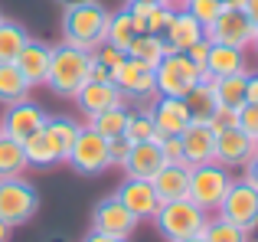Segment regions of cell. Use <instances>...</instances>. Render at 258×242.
<instances>
[{
    "mask_svg": "<svg viewBox=\"0 0 258 242\" xmlns=\"http://www.w3.org/2000/svg\"><path fill=\"white\" fill-rule=\"evenodd\" d=\"M95 59H98L105 69H118V66L127 59V52H124V49H118V46H111V43H101L98 49H95Z\"/></svg>",
    "mask_w": 258,
    "mask_h": 242,
    "instance_id": "obj_39",
    "label": "cell"
},
{
    "mask_svg": "<svg viewBox=\"0 0 258 242\" xmlns=\"http://www.w3.org/2000/svg\"><path fill=\"white\" fill-rule=\"evenodd\" d=\"M180 7L189 13V17L200 20L203 26H209V23H213V20L222 13V10H226V7H222V0H183Z\"/></svg>",
    "mask_w": 258,
    "mask_h": 242,
    "instance_id": "obj_35",
    "label": "cell"
},
{
    "mask_svg": "<svg viewBox=\"0 0 258 242\" xmlns=\"http://www.w3.org/2000/svg\"><path fill=\"white\" fill-rule=\"evenodd\" d=\"M242 170H245V173H242V180H245V184H252L255 190H258V154L248 157V164L242 167Z\"/></svg>",
    "mask_w": 258,
    "mask_h": 242,
    "instance_id": "obj_43",
    "label": "cell"
},
{
    "mask_svg": "<svg viewBox=\"0 0 258 242\" xmlns=\"http://www.w3.org/2000/svg\"><path fill=\"white\" fill-rule=\"evenodd\" d=\"M30 167L23 151V141H13L7 134H0V180L7 177H23V170Z\"/></svg>",
    "mask_w": 258,
    "mask_h": 242,
    "instance_id": "obj_27",
    "label": "cell"
},
{
    "mask_svg": "<svg viewBox=\"0 0 258 242\" xmlns=\"http://www.w3.org/2000/svg\"><path fill=\"white\" fill-rule=\"evenodd\" d=\"M252 49L258 52V30H255V39H252Z\"/></svg>",
    "mask_w": 258,
    "mask_h": 242,
    "instance_id": "obj_52",
    "label": "cell"
},
{
    "mask_svg": "<svg viewBox=\"0 0 258 242\" xmlns=\"http://www.w3.org/2000/svg\"><path fill=\"white\" fill-rule=\"evenodd\" d=\"M173 10H176V7H170V4L151 7V13H147V33H157V36H164V30H167V23H170Z\"/></svg>",
    "mask_w": 258,
    "mask_h": 242,
    "instance_id": "obj_36",
    "label": "cell"
},
{
    "mask_svg": "<svg viewBox=\"0 0 258 242\" xmlns=\"http://www.w3.org/2000/svg\"><path fill=\"white\" fill-rule=\"evenodd\" d=\"M26 43H30V33L20 23H13V20L0 23V63H13Z\"/></svg>",
    "mask_w": 258,
    "mask_h": 242,
    "instance_id": "obj_31",
    "label": "cell"
},
{
    "mask_svg": "<svg viewBox=\"0 0 258 242\" xmlns=\"http://www.w3.org/2000/svg\"><path fill=\"white\" fill-rule=\"evenodd\" d=\"M0 23H4V13H0Z\"/></svg>",
    "mask_w": 258,
    "mask_h": 242,
    "instance_id": "obj_54",
    "label": "cell"
},
{
    "mask_svg": "<svg viewBox=\"0 0 258 242\" xmlns=\"http://www.w3.org/2000/svg\"><path fill=\"white\" fill-rule=\"evenodd\" d=\"M242 4H245V0H222L226 10H242Z\"/></svg>",
    "mask_w": 258,
    "mask_h": 242,
    "instance_id": "obj_49",
    "label": "cell"
},
{
    "mask_svg": "<svg viewBox=\"0 0 258 242\" xmlns=\"http://www.w3.org/2000/svg\"><path fill=\"white\" fill-rule=\"evenodd\" d=\"M127 4H170V7H176L173 0H127Z\"/></svg>",
    "mask_w": 258,
    "mask_h": 242,
    "instance_id": "obj_50",
    "label": "cell"
},
{
    "mask_svg": "<svg viewBox=\"0 0 258 242\" xmlns=\"http://www.w3.org/2000/svg\"><path fill=\"white\" fill-rule=\"evenodd\" d=\"M180 144H183V160L189 167L216 160V131L209 128V121H189L180 131Z\"/></svg>",
    "mask_w": 258,
    "mask_h": 242,
    "instance_id": "obj_15",
    "label": "cell"
},
{
    "mask_svg": "<svg viewBox=\"0 0 258 242\" xmlns=\"http://www.w3.org/2000/svg\"><path fill=\"white\" fill-rule=\"evenodd\" d=\"M127 151H131V141L121 134V138H111L108 141V154H111V167H121L127 160Z\"/></svg>",
    "mask_w": 258,
    "mask_h": 242,
    "instance_id": "obj_41",
    "label": "cell"
},
{
    "mask_svg": "<svg viewBox=\"0 0 258 242\" xmlns=\"http://www.w3.org/2000/svg\"><path fill=\"white\" fill-rule=\"evenodd\" d=\"M176 242H203V236H186V239H176Z\"/></svg>",
    "mask_w": 258,
    "mask_h": 242,
    "instance_id": "obj_51",
    "label": "cell"
},
{
    "mask_svg": "<svg viewBox=\"0 0 258 242\" xmlns=\"http://www.w3.org/2000/svg\"><path fill=\"white\" fill-rule=\"evenodd\" d=\"M23 151H26L30 167H52V164H59V160H66V151L59 147V141L52 138V131L46 125L23 141Z\"/></svg>",
    "mask_w": 258,
    "mask_h": 242,
    "instance_id": "obj_21",
    "label": "cell"
},
{
    "mask_svg": "<svg viewBox=\"0 0 258 242\" xmlns=\"http://www.w3.org/2000/svg\"><path fill=\"white\" fill-rule=\"evenodd\" d=\"M154 82H157V95L183 98L196 82H200V69L186 52L170 49L157 66H154Z\"/></svg>",
    "mask_w": 258,
    "mask_h": 242,
    "instance_id": "obj_5",
    "label": "cell"
},
{
    "mask_svg": "<svg viewBox=\"0 0 258 242\" xmlns=\"http://www.w3.org/2000/svg\"><path fill=\"white\" fill-rule=\"evenodd\" d=\"M167 52H170V46H167L164 36H157V33H138V36L131 39V46H127V56L144 63V66H157Z\"/></svg>",
    "mask_w": 258,
    "mask_h": 242,
    "instance_id": "obj_26",
    "label": "cell"
},
{
    "mask_svg": "<svg viewBox=\"0 0 258 242\" xmlns=\"http://www.w3.org/2000/svg\"><path fill=\"white\" fill-rule=\"evenodd\" d=\"M147 111L154 115V125H157L160 134H180L183 128L193 121L186 102H183V98H170V95H157Z\"/></svg>",
    "mask_w": 258,
    "mask_h": 242,
    "instance_id": "obj_20",
    "label": "cell"
},
{
    "mask_svg": "<svg viewBox=\"0 0 258 242\" xmlns=\"http://www.w3.org/2000/svg\"><path fill=\"white\" fill-rule=\"evenodd\" d=\"M114 197L127 206L138 219H154V213L160 210V197L154 193L151 180H138V177H124V184L118 187Z\"/></svg>",
    "mask_w": 258,
    "mask_h": 242,
    "instance_id": "obj_16",
    "label": "cell"
},
{
    "mask_svg": "<svg viewBox=\"0 0 258 242\" xmlns=\"http://www.w3.org/2000/svg\"><path fill=\"white\" fill-rule=\"evenodd\" d=\"M127 177H138V180H154V173L164 167V154H160V141H141V144H131L124 164Z\"/></svg>",
    "mask_w": 258,
    "mask_h": 242,
    "instance_id": "obj_19",
    "label": "cell"
},
{
    "mask_svg": "<svg viewBox=\"0 0 258 242\" xmlns=\"http://www.w3.org/2000/svg\"><path fill=\"white\" fill-rule=\"evenodd\" d=\"M258 154V141L248 138L242 128H226V131H216V164L222 167H245L248 157Z\"/></svg>",
    "mask_w": 258,
    "mask_h": 242,
    "instance_id": "obj_13",
    "label": "cell"
},
{
    "mask_svg": "<svg viewBox=\"0 0 258 242\" xmlns=\"http://www.w3.org/2000/svg\"><path fill=\"white\" fill-rule=\"evenodd\" d=\"M151 184H154V193L160 197V203L180 200V197H186V190H189V167L186 164H164L154 173Z\"/></svg>",
    "mask_w": 258,
    "mask_h": 242,
    "instance_id": "obj_23",
    "label": "cell"
},
{
    "mask_svg": "<svg viewBox=\"0 0 258 242\" xmlns=\"http://www.w3.org/2000/svg\"><path fill=\"white\" fill-rule=\"evenodd\" d=\"M124 138L131 141V144H141V141H160L164 134H160L157 125H154V115L144 108V111H131L127 128H124Z\"/></svg>",
    "mask_w": 258,
    "mask_h": 242,
    "instance_id": "obj_33",
    "label": "cell"
},
{
    "mask_svg": "<svg viewBox=\"0 0 258 242\" xmlns=\"http://www.w3.org/2000/svg\"><path fill=\"white\" fill-rule=\"evenodd\" d=\"M203 72H209L213 79L248 72L245 49H235V46H226V43H209V56H206V69Z\"/></svg>",
    "mask_w": 258,
    "mask_h": 242,
    "instance_id": "obj_22",
    "label": "cell"
},
{
    "mask_svg": "<svg viewBox=\"0 0 258 242\" xmlns=\"http://www.w3.org/2000/svg\"><path fill=\"white\" fill-rule=\"evenodd\" d=\"M82 242H127V239H121V236H108V232H98V229H92Z\"/></svg>",
    "mask_w": 258,
    "mask_h": 242,
    "instance_id": "obj_44",
    "label": "cell"
},
{
    "mask_svg": "<svg viewBox=\"0 0 258 242\" xmlns=\"http://www.w3.org/2000/svg\"><path fill=\"white\" fill-rule=\"evenodd\" d=\"M33 85L26 82V76L17 69V63H0V105L23 102L30 95Z\"/></svg>",
    "mask_w": 258,
    "mask_h": 242,
    "instance_id": "obj_25",
    "label": "cell"
},
{
    "mask_svg": "<svg viewBox=\"0 0 258 242\" xmlns=\"http://www.w3.org/2000/svg\"><path fill=\"white\" fill-rule=\"evenodd\" d=\"M235 128H242L248 138H258V105L255 102H245L239 108V121H235Z\"/></svg>",
    "mask_w": 258,
    "mask_h": 242,
    "instance_id": "obj_38",
    "label": "cell"
},
{
    "mask_svg": "<svg viewBox=\"0 0 258 242\" xmlns=\"http://www.w3.org/2000/svg\"><path fill=\"white\" fill-rule=\"evenodd\" d=\"M186 56L193 59V63H196V69L203 72V69H206V56H209V39L203 36L200 43H193V46H189V49H186Z\"/></svg>",
    "mask_w": 258,
    "mask_h": 242,
    "instance_id": "obj_42",
    "label": "cell"
},
{
    "mask_svg": "<svg viewBox=\"0 0 258 242\" xmlns=\"http://www.w3.org/2000/svg\"><path fill=\"white\" fill-rule=\"evenodd\" d=\"M134 36H138V26H134L131 13H127V10L111 13V20H108V36H105V43H111V46H118V49L127 52V46H131Z\"/></svg>",
    "mask_w": 258,
    "mask_h": 242,
    "instance_id": "obj_32",
    "label": "cell"
},
{
    "mask_svg": "<svg viewBox=\"0 0 258 242\" xmlns=\"http://www.w3.org/2000/svg\"><path fill=\"white\" fill-rule=\"evenodd\" d=\"M92 63H95V52H88V49H79V46H72V43L52 46L46 85L62 98H76L79 89L92 79Z\"/></svg>",
    "mask_w": 258,
    "mask_h": 242,
    "instance_id": "obj_2",
    "label": "cell"
},
{
    "mask_svg": "<svg viewBox=\"0 0 258 242\" xmlns=\"http://www.w3.org/2000/svg\"><path fill=\"white\" fill-rule=\"evenodd\" d=\"M229 184H232V170L222 164H216V160H206V164H196L189 167V190L186 197L193 200L200 210L206 213H216L222 203V197H226Z\"/></svg>",
    "mask_w": 258,
    "mask_h": 242,
    "instance_id": "obj_4",
    "label": "cell"
},
{
    "mask_svg": "<svg viewBox=\"0 0 258 242\" xmlns=\"http://www.w3.org/2000/svg\"><path fill=\"white\" fill-rule=\"evenodd\" d=\"M203 36H206V26H203L196 17H189L183 7H176L170 23H167V30H164V43L170 46V49H176V52H186L189 46L200 43Z\"/></svg>",
    "mask_w": 258,
    "mask_h": 242,
    "instance_id": "obj_17",
    "label": "cell"
},
{
    "mask_svg": "<svg viewBox=\"0 0 258 242\" xmlns=\"http://www.w3.org/2000/svg\"><path fill=\"white\" fill-rule=\"evenodd\" d=\"M46 118L49 115H46L36 102H30V98L13 102V105H7L4 118H0V134H7V138H13V141H26L33 131H39V128L46 125Z\"/></svg>",
    "mask_w": 258,
    "mask_h": 242,
    "instance_id": "obj_12",
    "label": "cell"
},
{
    "mask_svg": "<svg viewBox=\"0 0 258 242\" xmlns=\"http://www.w3.org/2000/svg\"><path fill=\"white\" fill-rule=\"evenodd\" d=\"M92 79H98V82H105V79H111V69H105V66L95 59L92 63Z\"/></svg>",
    "mask_w": 258,
    "mask_h": 242,
    "instance_id": "obj_46",
    "label": "cell"
},
{
    "mask_svg": "<svg viewBox=\"0 0 258 242\" xmlns=\"http://www.w3.org/2000/svg\"><path fill=\"white\" fill-rule=\"evenodd\" d=\"M209 82H213V79H200V82L183 95V102H186L189 118L193 121H209L213 111H216V95H213V85Z\"/></svg>",
    "mask_w": 258,
    "mask_h": 242,
    "instance_id": "obj_28",
    "label": "cell"
},
{
    "mask_svg": "<svg viewBox=\"0 0 258 242\" xmlns=\"http://www.w3.org/2000/svg\"><path fill=\"white\" fill-rule=\"evenodd\" d=\"M66 164H69L72 170L85 173V177H95V173L108 170V167H111L108 138H101L98 131H92L88 125H82V131H79L76 144L69 147V154H66Z\"/></svg>",
    "mask_w": 258,
    "mask_h": 242,
    "instance_id": "obj_7",
    "label": "cell"
},
{
    "mask_svg": "<svg viewBox=\"0 0 258 242\" xmlns=\"http://www.w3.org/2000/svg\"><path fill=\"white\" fill-rule=\"evenodd\" d=\"M127 118H131V111H127V105H118V108H108V111H98V115L88 118V128L92 131H98L101 138H121L127 128Z\"/></svg>",
    "mask_w": 258,
    "mask_h": 242,
    "instance_id": "obj_30",
    "label": "cell"
},
{
    "mask_svg": "<svg viewBox=\"0 0 258 242\" xmlns=\"http://www.w3.org/2000/svg\"><path fill=\"white\" fill-rule=\"evenodd\" d=\"M173 4H176V7H180V4H183V0H173Z\"/></svg>",
    "mask_w": 258,
    "mask_h": 242,
    "instance_id": "obj_53",
    "label": "cell"
},
{
    "mask_svg": "<svg viewBox=\"0 0 258 242\" xmlns=\"http://www.w3.org/2000/svg\"><path fill=\"white\" fill-rule=\"evenodd\" d=\"M111 82L124 92L131 102H154L157 98V82H154V66H144L127 56L118 69H111Z\"/></svg>",
    "mask_w": 258,
    "mask_h": 242,
    "instance_id": "obj_9",
    "label": "cell"
},
{
    "mask_svg": "<svg viewBox=\"0 0 258 242\" xmlns=\"http://www.w3.org/2000/svg\"><path fill=\"white\" fill-rule=\"evenodd\" d=\"M248 102L258 105V72H248Z\"/></svg>",
    "mask_w": 258,
    "mask_h": 242,
    "instance_id": "obj_47",
    "label": "cell"
},
{
    "mask_svg": "<svg viewBox=\"0 0 258 242\" xmlns=\"http://www.w3.org/2000/svg\"><path fill=\"white\" fill-rule=\"evenodd\" d=\"M213 95L216 105H226V108H242L248 102V72H235V76H222L213 79Z\"/></svg>",
    "mask_w": 258,
    "mask_h": 242,
    "instance_id": "obj_24",
    "label": "cell"
},
{
    "mask_svg": "<svg viewBox=\"0 0 258 242\" xmlns=\"http://www.w3.org/2000/svg\"><path fill=\"white\" fill-rule=\"evenodd\" d=\"M76 105L85 111V118H92V115H98V111H108V108H118V105H127V98H124V92H121L118 85L111 82V79H105V82H98V79H88L82 89H79Z\"/></svg>",
    "mask_w": 258,
    "mask_h": 242,
    "instance_id": "obj_14",
    "label": "cell"
},
{
    "mask_svg": "<svg viewBox=\"0 0 258 242\" xmlns=\"http://www.w3.org/2000/svg\"><path fill=\"white\" fill-rule=\"evenodd\" d=\"M138 223L141 219L134 216L131 210H127L124 203H121L118 197H105L98 206L92 210V229H98V232H108V236H121V239H127V236H134V229H138Z\"/></svg>",
    "mask_w": 258,
    "mask_h": 242,
    "instance_id": "obj_11",
    "label": "cell"
},
{
    "mask_svg": "<svg viewBox=\"0 0 258 242\" xmlns=\"http://www.w3.org/2000/svg\"><path fill=\"white\" fill-rule=\"evenodd\" d=\"M200 236H203V242H248L252 232H245L242 226L222 219L219 213H209V216H206V226L200 229Z\"/></svg>",
    "mask_w": 258,
    "mask_h": 242,
    "instance_id": "obj_29",
    "label": "cell"
},
{
    "mask_svg": "<svg viewBox=\"0 0 258 242\" xmlns=\"http://www.w3.org/2000/svg\"><path fill=\"white\" fill-rule=\"evenodd\" d=\"M206 39L209 43L235 46V49H252L255 26H252V20H248L242 10H222L219 17L206 26Z\"/></svg>",
    "mask_w": 258,
    "mask_h": 242,
    "instance_id": "obj_10",
    "label": "cell"
},
{
    "mask_svg": "<svg viewBox=\"0 0 258 242\" xmlns=\"http://www.w3.org/2000/svg\"><path fill=\"white\" fill-rule=\"evenodd\" d=\"M242 13L252 20V26L258 30V0H245V4H242Z\"/></svg>",
    "mask_w": 258,
    "mask_h": 242,
    "instance_id": "obj_45",
    "label": "cell"
},
{
    "mask_svg": "<svg viewBox=\"0 0 258 242\" xmlns=\"http://www.w3.org/2000/svg\"><path fill=\"white\" fill-rule=\"evenodd\" d=\"M255 141H258V138H255Z\"/></svg>",
    "mask_w": 258,
    "mask_h": 242,
    "instance_id": "obj_55",
    "label": "cell"
},
{
    "mask_svg": "<svg viewBox=\"0 0 258 242\" xmlns=\"http://www.w3.org/2000/svg\"><path fill=\"white\" fill-rule=\"evenodd\" d=\"M46 128H49V131H52V138L59 141V147H62L66 154H69V147L76 144L79 131H82V125H79L76 118H69V115H56V118H46Z\"/></svg>",
    "mask_w": 258,
    "mask_h": 242,
    "instance_id": "obj_34",
    "label": "cell"
},
{
    "mask_svg": "<svg viewBox=\"0 0 258 242\" xmlns=\"http://www.w3.org/2000/svg\"><path fill=\"white\" fill-rule=\"evenodd\" d=\"M111 10L98 0H76L62 10V43H72L79 49L95 52L108 36Z\"/></svg>",
    "mask_w": 258,
    "mask_h": 242,
    "instance_id": "obj_1",
    "label": "cell"
},
{
    "mask_svg": "<svg viewBox=\"0 0 258 242\" xmlns=\"http://www.w3.org/2000/svg\"><path fill=\"white\" fill-rule=\"evenodd\" d=\"M160 154H164V164H186V160H183L180 134H164V138H160Z\"/></svg>",
    "mask_w": 258,
    "mask_h": 242,
    "instance_id": "obj_37",
    "label": "cell"
},
{
    "mask_svg": "<svg viewBox=\"0 0 258 242\" xmlns=\"http://www.w3.org/2000/svg\"><path fill=\"white\" fill-rule=\"evenodd\" d=\"M216 213L222 219H229V223L242 226L245 232H252L258 226V190L252 184H245V180H232Z\"/></svg>",
    "mask_w": 258,
    "mask_h": 242,
    "instance_id": "obj_8",
    "label": "cell"
},
{
    "mask_svg": "<svg viewBox=\"0 0 258 242\" xmlns=\"http://www.w3.org/2000/svg\"><path fill=\"white\" fill-rule=\"evenodd\" d=\"M49 59H52V46L49 43H39V39L30 36V43L20 49V56L13 59L17 69L26 76L30 85H46V76H49Z\"/></svg>",
    "mask_w": 258,
    "mask_h": 242,
    "instance_id": "obj_18",
    "label": "cell"
},
{
    "mask_svg": "<svg viewBox=\"0 0 258 242\" xmlns=\"http://www.w3.org/2000/svg\"><path fill=\"white\" fill-rule=\"evenodd\" d=\"M36 210H39V193L33 184H26L23 177L0 180V219H7L10 226H23L36 216Z\"/></svg>",
    "mask_w": 258,
    "mask_h": 242,
    "instance_id": "obj_6",
    "label": "cell"
},
{
    "mask_svg": "<svg viewBox=\"0 0 258 242\" xmlns=\"http://www.w3.org/2000/svg\"><path fill=\"white\" fill-rule=\"evenodd\" d=\"M206 216L209 213L200 210L189 197H180V200L160 203V210L154 213V226L167 242H176L186 236H200V229L206 226Z\"/></svg>",
    "mask_w": 258,
    "mask_h": 242,
    "instance_id": "obj_3",
    "label": "cell"
},
{
    "mask_svg": "<svg viewBox=\"0 0 258 242\" xmlns=\"http://www.w3.org/2000/svg\"><path fill=\"white\" fill-rule=\"evenodd\" d=\"M239 121V108H226V105H216L213 118H209V128L213 131H226V128H235Z\"/></svg>",
    "mask_w": 258,
    "mask_h": 242,
    "instance_id": "obj_40",
    "label": "cell"
},
{
    "mask_svg": "<svg viewBox=\"0 0 258 242\" xmlns=\"http://www.w3.org/2000/svg\"><path fill=\"white\" fill-rule=\"evenodd\" d=\"M10 232H13V226L7 223V219H0V242H7V239H10Z\"/></svg>",
    "mask_w": 258,
    "mask_h": 242,
    "instance_id": "obj_48",
    "label": "cell"
}]
</instances>
